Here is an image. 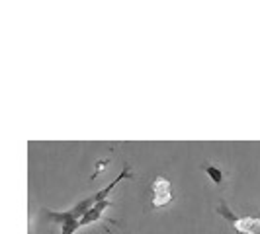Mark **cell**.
<instances>
[{
	"label": "cell",
	"instance_id": "1",
	"mask_svg": "<svg viewBox=\"0 0 260 234\" xmlns=\"http://www.w3.org/2000/svg\"><path fill=\"white\" fill-rule=\"evenodd\" d=\"M215 213L229 222L237 232L260 234V217H239V215L233 213V209L227 205V201H221V203L215 207Z\"/></svg>",
	"mask_w": 260,
	"mask_h": 234
},
{
	"label": "cell",
	"instance_id": "2",
	"mask_svg": "<svg viewBox=\"0 0 260 234\" xmlns=\"http://www.w3.org/2000/svg\"><path fill=\"white\" fill-rule=\"evenodd\" d=\"M41 221L53 222L59 226V234H77L80 226V221L73 217L71 211H51V209H41Z\"/></svg>",
	"mask_w": 260,
	"mask_h": 234
},
{
	"label": "cell",
	"instance_id": "3",
	"mask_svg": "<svg viewBox=\"0 0 260 234\" xmlns=\"http://www.w3.org/2000/svg\"><path fill=\"white\" fill-rule=\"evenodd\" d=\"M172 199H174V193H172L170 180L162 178V176H156L151 183V205L155 209H162L169 203H172Z\"/></svg>",
	"mask_w": 260,
	"mask_h": 234
},
{
	"label": "cell",
	"instance_id": "4",
	"mask_svg": "<svg viewBox=\"0 0 260 234\" xmlns=\"http://www.w3.org/2000/svg\"><path fill=\"white\" fill-rule=\"evenodd\" d=\"M110 207H112V201H110V199L96 203L94 207L88 209V211L80 217V226H88V224H94V222H100L102 221V217H104V213Z\"/></svg>",
	"mask_w": 260,
	"mask_h": 234
},
{
	"label": "cell",
	"instance_id": "5",
	"mask_svg": "<svg viewBox=\"0 0 260 234\" xmlns=\"http://www.w3.org/2000/svg\"><path fill=\"white\" fill-rule=\"evenodd\" d=\"M202 170L208 174V178L215 183V185H221L223 183V170L219 168V166H215V164H204Z\"/></svg>",
	"mask_w": 260,
	"mask_h": 234
}]
</instances>
